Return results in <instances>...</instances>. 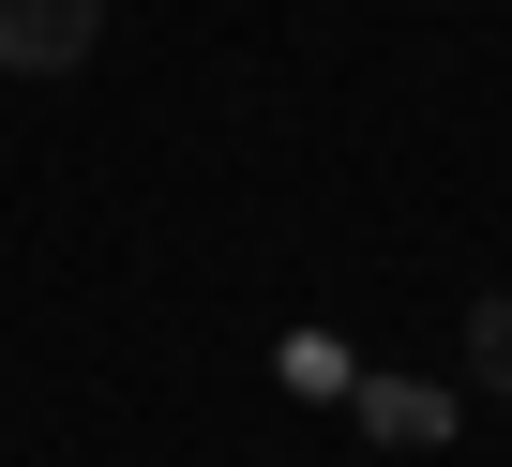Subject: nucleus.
<instances>
[{
    "label": "nucleus",
    "instance_id": "1",
    "mask_svg": "<svg viewBox=\"0 0 512 467\" xmlns=\"http://www.w3.org/2000/svg\"><path fill=\"white\" fill-rule=\"evenodd\" d=\"M106 46V0H0V76H76Z\"/></svg>",
    "mask_w": 512,
    "mask_h": 467
},
{
    "label": "nucleus",
    "instance_id": "2",
    "mask_svg": "<svg viewBox=\"0 0 512 467\" xmlns=\"http://www.w3.org/2000/svg\"><path fill=\"white\" fill-rule=\"evenodd\" d=\"M362 422H377V437H407V452H437V437H452V392H422V377H377V392H362Z\"/></svg>",
    "mask_w": 512,
    "mask_h": 467
},
{
    "label": "nucleus",
    "instance_id": "3",
    "mask_svg": "<svg viewBox=\"0 0 512 467\" xmlns=\"http://www.w3.org/2000/svg\"><path fill=\"white\" fill-rule=\"evenodd\" d=\"M467 377H482V392H512V287H482V302H467Z\"/></svg>",
    "mask_w": 512,
    "mask_h": 467
}]
</instances>
